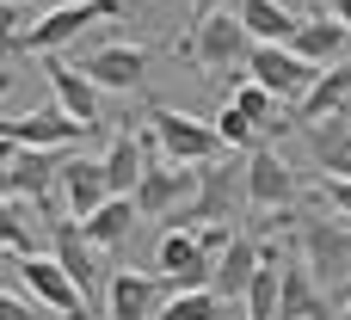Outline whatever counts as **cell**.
Instances as JSON below:
<instances>
[{
	"mask_svg": "<svg viewBox=\"0 0 351 320\" xmlns=\"http://www.w3.org/2000/svg\"><path fill=\"white\" fill-rule=\"evenodd\" d=\"M191 234H197V247H204L210 259H222V253L234 247V222H197Z\"/></svg>",
	"mask_w": 351,
	"mask_h": 320,
	"instance_id": "f1b7e54d",
	"label": "cell"
},
{
	"mask_svg": "<svg viewBox=\"0 0 351 320\" xmlns=\"http://www.w3.org/2000/svg\"><path fill=\"white\" fill-rule=\"evenodd\" d=\"M253 31L241 25V12H210V19H197L191 25V37H185V56L197 62V68H210V74H228V80H247V62H253Z\"/></svg>",
	"mask_w": 351,
	"mask_h": 320,
	"instance_id": "6da1fadb",
	"label": "cell"
},
{
	"mask_svg": "<svg viewBox=\"0 0 351 320\" xmlns=\"http://www.w3.org/2000/svg\"><path fill=\"white\" fill-rule=\"evenodd\" d=\"M210 123H216V136H222L228 148H241V154H253V148H259V123H253V117H247L234 99H228V105H222Z\"/></svg>",
	"mask_w": 351,
	"mask_h": 320,
	"instance_id": "4316f807",
	"label": "cell"
},
{
	"mask_svg": "<svg viewBox=\"0 0 351 320\" xmlns=\"http://www.w3.org/2000/svg\"><path fill=\"white\" fill-rule=\"evenodd\" d=\"M228 99H234V105H241V111H247L259 130H271V136H278V130H290V123L278 117V105H284V99H278L271 86H259L253 74H247V80H234V93H228Z\"/></svg>",
	"mask_w": 351,
	"mask_h": 320,
	"instance_id": "d4e9b609",
	"label": "cell"
},
{
	"mask_svg": "<svg viewBox=\"0 0 351 320\" xmlns=\"http://www.w3.org/2000/svg\"><path fill=\"white\" fill-rule=\"evenodd\" d=\"M302 265L315 271V284L327 296L351 302V222H302Z\"/></svg>",
	"mask_w": 351,
	"mask_h": 320,
	"instance_id": "5b68a950",
	"label": "cell"
},
{
	"mask_svg": "<svg viewBox=\"0 0 351 320\" xmlns=\"http://www.w3.org/2000/svg\"><path fill=\"white\" fill-rule=\"evenodd\" d=\"M154 271L167 278V290L173 296H185V290H210L216 284V259L197 247V234H185V228H167L160 234V247H154Z\"/></svg>",
	"mask_w": 351,
	"mask_h": 320,
	"instance_id": "52a82bcc",
	"label": "cell"
},
{
	"mask_svg": "<svg viewBox=\"0 0 351 320\" xmlns=\"http://www.w3.org/2000/svg\"><path fill=\"white\" fill-rule=\"evenodd\" d=\"M49 93H56V105L74 117V123H86V130H99V80L80 68V62H62V56H49Z\"/></svg>",
	"mask_w": 351,
	"mask_h": 320,
	"instance_id": "9a60e30c",
	"label": "cell"
},
{
	"mask_svg": "<svg viewBox=\"0 0 351 320\" xmlns=\"http://www.w3.org/2000/svg\"><path fill=\"white\" fill-rule=\"evenodd\" d=\"M43 302H31V296H19V284L6 278V296H0V320H37Z\"/></svg>",
	"mask_w": 351,
	"mask_h": 320,
	"instance_id": "f546056e",
	"label": "cell"
},
{
	"mask_svg": "<svg viewBox=\"0 0 351 320\" xmlns=\"http://www.w3.org/2000/svg\"><path fill=\"white\" fill-rule=\"evenodd\" d=\"M136 216H142V210H136V197H111V204H99V210H93L80 228H86V241H93L99 253H117V247L130 241Z\"/></svg>",
	"mask_w": 351,
	"mask_h": 320,
	"instance_id": "44dd1931",
	"label": "cell"
},
{
	"mask_svg": "<svg viewBox=\"0 0 351 320\" xmlns=\"http://www.w3.org/2000/svg\"><path fill=\"white\" fill-rule=\"evenodd\" d=\"M123 12V0H62V6H49V12H37L19 37H6V49L19 56H56L62 43H74L86 25H99V19H117Z\"/></svg>",
	"mask_w": 351,
	"mask_h": 320,
	"instance_id": "7a4b0ae2",
	"label": "cell"
},
{
	"mask_svg": "<svg viewBox=\"0 0 351 320\" xmlns=\"http://www.w3.org/2000/svg\"><path fill=\"white\" fill-rule=\"evenodd\" d=\"M49 253L62 259V271L80 284V296L86 302H99V284H105V259H99V247L86 241V228L74 222V216H62L56 228H49Z\"/></svg>",
	"mask_w": 351,
	"mask_h": 320,
	"instance_id": "7c38bea8",
	"label": "cell"
},
{
	"mask_svg": "<svg viewBox=\"0 0 351 320\" xmlns=\"http://www.w3.org/2000/svg\"><path fill=\"white\" fill-rule=\"evenodd\" d=\"M308 148H315V160H321L327 179H351V117L315 123V130H308Z\"/></svg>",
	"mask_w": 351,
	"mask_h": 320,
	"instance_id": "603a6c76",
	"label": "cell"
},
{
	"mask_svg": "<svg viewBox=\"0 0 351 320\" xmlns=\"http://www.w3.org/2000/svg\"><path fill=\"white\" fill-rule=\"evenodd\" d=\"M148 130H154V142H160V154L173 160V167H210V160H222V136H216V123H204V117H191V111H173V105H148Z\"/></svg>",
	"mask_w": 351,
	"mask_h": 320,
	"instance_id": "3957f363",
	"label": "cell"
},
{
	"mask_svg": "<svg viewBox=\"0 0 351 320\" xmlns=\"http://www.w3.org/2000/svg\"><path fill=\"white\" fill-rule=\"evenodd\" d=\"M117 191H111V179H105V160H93V154H68V167H62V204H68V216L74 222H86L99 204H111Z\"/></svg>",
	"mask_w": 351,
	"mask_h": 320,
	"instance_id": "2e32d148",
	"label": "cell"
},
{
	"mask_svg": "<svg viewBox=\"0 0 351 320\" xmlns=\"http://www.w3.org/2000/svg\"><path fill=\"white\" fill-rule=\"evenodd\" d=\"M86 136V123H74L62 105H43V111H25V117H6L0 123V142L6 148H56V154H74Z\"/></svg>",
	"mask_w": 351,
	"mask_h": 320,
	"instance_id": "9c48e42d",
	"label": "cell"
},
{
	"mask_svg": "<svg viewBox=\"0 0 351 320\" xmlns=\"http://www.w3.org/2000/svg\"><path fill=\"white\" fill-rule=\"evenodd\" d=\"M197 204V167H173V160H154L136 185V210L148 222H173L179 210Z\"/></svg>",
	"mask_w": 351,
	"mask_h": 320,
	"instance_id": "8992f818",
	"label": "cell"
},
{
	"mask_svg": "<svg viewBox=\"0 0 351 320\" xmlns=\"http://www.w3.org/2000/svg\"><path fill=\"white\" fill-rule=\"evenodd\" d=\"M62 167L68 154L56 148H6V197H25V204H49V191H62Z\"/></svg>",
	"mask_w": 351,
	"mask_h": 320,
	"instance_id": "8fae6325",
	"label": "cell"
},
{
	"mask_svg": "<svg viewBox=\"0 0 351 320\" xmlns=\"http://www.w3.org/2000/svg\"><path fill=\"white\" fill-rule=\"evenodd\" d=\"M339 320H351V302H346V315H339Z\"/></svg>",
	"mask_w": 351,
	"mask_h": 320,
	"instance_id": "836d02e7",
	"label": "cell"
},
{
	"mask_svg": "<svg viewBox=\"0 0 351 320\" xmlns=\"http://www.w3.org/2000/svg\"><path fill=\"white\" fill-rule=\"evenodd\" d=\"M6 278L31 296V302H43L49 315H68V320H93V302L80 296V284L62 271V259L56 253H37V259H6Z\"/></svg>",
	"mask_w": 351,
	"mask_h": 320,
	"instance_id": "277c9868",
	"label": "cell"
},
{
	"mask_svg": "<svg viewBox=\"0 0 351 320\" xmlns=\"http://www.w3.org/2000/svg\"><path fill=\"white\" fill-rule=\"evenodd\" d=\"M278 308H284V253L265 247V265L247 290V320H278Z\"/></svg>",
	"mask_w": 351,
	"mask_h": 320,
	"instance_id": "cb8c5ba5",
	"label": "cell"
},
{
	"mask_svg": "<svg viewBox=\"0 0 351 320\" xmlns=\"http://www.w3.org/2000/svg\"><path fill=\"white\" fill-rule=\"evenodd\" d=\"M290 49H296L302 62H315V68H339V62H351V31L333 12H327V19H302L296 37H290Z\"/></svg>",
	"mask_w": 351,
	"mask_h": 320,
	"instance_id": "ac0fdd59",
	"label": "cell"
},
{
	"mask_svg": "<svg viewBox=\"0 0 351 320\" xmlns=\"http://www.w3.org/2000/svg\"><path fill=\"white\" fill-rule=\"evenodd\" d=\"M148 62H154V56H148L142 43H105V49H93L80 68H86L105 93H136V86L148 80Z\"/></svg>",
	"mask_w": 351,
	"mask_h": 320,
	"instance_id": "5bb4252c",
	"label": "cell"
},
{
	"mask_svg": "<svg viewBox=\"0 0 351 320\" xmlns=\"http://www.w3.org/2000/svg\"><path fill=\"white\" fill-rule=\"evenodd\" d=\"M37 6H43V12H49V6H62V0H37Z\"/></svg>",
	"mask_w": 351,
	"mask_h": 320,
	"instance_id": "d6a6232c",
	"label": "cell"
},
{
	"mask_svg": "<svg viewBox=\"0 0 351 320\" xmlns=\"http://www.w3.org/2000/svg\"><path fill=\"white\" fill-rule=\"evenodd\" d=\"M241 191H247V204L265 210L271 222H290V210H296V173H290L271 148H253V154H247V179H241Z\"/></svg>",
	"mask_w": 351,
	"mask_h": 320,
	"instance_id": "30bf717a",
	"label": "cell"
},
{
	"mask_svg": "<svg viewBox=\"0 0 351 320\" xmlns=\"http://www.w3.org/2000/svg\"><path fill=\"white\" fill-rule=\"evenodd\" d=\"M278 320H327V290L315 284L308 265L284 259V308H278Z\"/></svg>",
	"mask_w": 351,
	"mask_h": 320,
	"instance_id": "ffe728a7",
	"label": "cell"
},
{
	"mask_svg": "<svg viewBox=\"0 0 351 320\" xmlns=\"http://www.w3.org/2000/svg\"><path fill=\"white\" fill-rule=\"evenodd\" d=\"M0 241H6V259H37V247H31V204H25V197H6V210H0Z\"/></svg>",
	"mask_w": 351,
	"mask_h": 320,
	"instance_id": "484cf974",
	"label": "cell"
},
{
	"mask_svg": "<svg viewBox=\"0 0 351 320\" xmlns=\"http://www.w3.org/2000/svg\"><path fill=\"white\" fill-rule=\"evenodd\" d=\"M222 315V296L216 290H185V296H167V308L154 320H216Z\"/></svg>",
	"mask_w": 351,
	"mask_h": 320,
	"instance_id": "83f0119b",
	"label": "cell"
},
{
	"mask_svg": "<svg viewBox=\"0 0 351 320\" xmlns=\"http://www.w3.org/2000/svg\"><path fill=\"white\" fill-rule=\"evenodd\" d=\"M167 278H154V271H111V284H105V315L111 320H154L167 308Z\"/></svg>",
	"mask_w": 351,
	"mask_h": 320,
	"instance_id": "4fadbf2b",
	"label": "cell"
},
{
	"mask_svg": "<svg viewBox=\"0 0 351 320\" xmlns=\"http://www.w3.org/2000/svg\"><path fill=\"white\" fill-rule=\"evenodd\" d=\"M247 74H253L259 86H271L284 105H302V99H308V86L321 80V68H315V62H302L290 43H259V49H253V62H247Z\"/></svg>",
	"mask_w": 351,
	"mask_h": 320,
	"instance_id": "ba28073f",
	"label": "cell"
},
{
	"mask_svg": "<svg viewBox=\"0 0 351 320\" xmlns=\"http://www.w3.org/2000/svg\"><path fill=\"white\" fill-rule=\"evenodd\" d=\"M302 123H327V117H351V62L321 68V80L308 86V99L296 105Z\"/></svg>",
	"mask_w": 351,
	"mask_h": 320,
	"instance_id": "d6986e66",
	"label": "cell"
},
{
	"mask_svg": "<svg viewBox=\"0 0 351 320\" xmlns=\"http://www.w3.org/2000/svg\"><path fill=\"white\" fill-rule=\"evenodd\" d=\"M259 265H265V241H253V234H234V247L216 259V296L222 302H247V290H253V278H259Z\"/></svg>",
	"mask_w": 351,
	"mask_h": 320,
	"instance_id": "e0dca14e",
	"label": "cell"
},
{
	"mask_svg": "<svg viewBox=\"0 0 351 320\" xmlns=\"http://www.w3.org/2000/svg\"><path fill=\"white\" fill-rule=\"evenodd\" d=\"M234 12H241V25L253 31V43H290V37H296V25H302L284 0H241Z\"/></svg>",
	"mask_w": 351,
	"mask_h": 320,
	"instance_id": "7402d4cb",
	"label": "cell"
},
{
	"mask_svg": "<svg viewBox=\"0 0 351 320\" xmlns=\"http://www.w3.org/2000/svg\"><path fill=\"white\" fill-rule=\"evenodd\" d=\"M327 12H333V19H339V25L351 31V0H327Z\"/></svg>",
	"mask_w": 351,
	"mask_h": 320,
	"instance_id": "4dcf8cb0",
	"label": "cell"
},
{
	"mask_svg": "<svg viewBox=\"0 0 351 320\" xmlns=\"http://www.w3.org/2000/svg\"><path fill=\"white\" fill-rule=\"evenodd\" d=\"M191 12H197V19H210V12H222V0H191Z\"/></svg>",
	"mask_w": 351,
	"mask_h": 320,
	"instance_id": "1f68e13d",
	"label": "cell"
}]
</instances>
